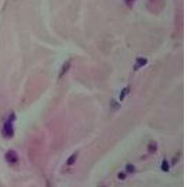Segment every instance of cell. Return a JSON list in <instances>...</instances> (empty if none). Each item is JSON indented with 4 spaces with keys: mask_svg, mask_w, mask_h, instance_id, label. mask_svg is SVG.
<instances>
[{
    "mask_svg": "<svg viewBox=\"0 0 187 187\" xmlns=\"http://www.w3.org/2000/svg\"><path fill=\"white\" fill-rule=\"evenodd\" d=\"M5 159L7 162H9V163H14V162L18 160V155H17V153L14 151L11 150V151H8L6 153Z\"/></svg>",
    "mask_w": 187,
    "mask_h": 187,
    "instance_id": "6da1fadb",
    "label": "cell"
},
{
    "mask_svg": "<svg viewBox=\"0 0 187 187\" xmlns=\"http://www.w3.org/2000/svg\"><path fill=\"white\" fill-rule=\"evenodd\" d=\"M3 134L5 135L7 137H11L13 136L14 134V130H13V125H11V122H7L4 124V127H3Z\"/></svg>",
    "mask_w": 187,
    "mask_h": 187,
    "instance_id": "7a4b0ae2",
    "label": "cell"
},
{
    "mask_svg": "<svg viewBox=\"0 0 187 187\" xmlns=\"http://www.w3.org/2000/svg\"><path fill=\"white\" fill-rule=\"evenodd\" d=\"M146 64H147V59H146V58H138L135 67L140 68V67H143V65H145Z\"/></svg>",
    "mask_w": 187,
    "mask_h": 187,
    "instance_id": "3957f363",
    "label": "cell"
},
{
    "mask_svg": "<svg viewBox=\"0 0 187 187\" xmlns=\"http://www.w3.org/2000/svg\"><path fill=\"white\" fill-rule=\"evenodd\" d=\"M69 65H70V62H65L64 65H63V69H62L61 73H60V76H63V75L65 74V72H66L67 70H68V68H69Z\"/></svg>",
    "mask_w": 187,
    "mask_h": 187,
    "instance_id": "277c9868",
    "label": "cell"
},
{
    "mask_svg": "<svg viewBox=\"0 0 187 187\" xmlns=\"http://www.w3.org/2000/svg\"><path fill=\"white\" fill-rule=\"evenodd\" d=\"M76 155H71V156L69 157L68 159H67V161H66V164L67 165H72L74 164V162L76 161Z\"/></svg>",
    "mask_w": 187,
    "mask_h": 187,
    "instance_id": "5b68a950",
    "label": "cell"
},
{
    "mask_svg": "<svg viewBox=\"0 0 187 187\" xmlns=\"http://www.w3.org/2000/svg\"><path fill=\"white\" fill-rule=\"evenodd\" d=\"M161 169H162V171H163V172H167V171H169L170 167H169V163H167L166 160H163V161H162Z\"/></svg>",
    "mask_w": 187,
    "mask_h": 187,
    "instance_id": "8992f818",
    "label": "cell"
},
{
    "mask_svg": "<svg viewBox=\"0 0 187 187\" xmlns=\"http://www.w3.org/2000/svg\"><path fill=\"white\" fill-rule=\"evenodd\" d=\"M126 169H127V172H129V173H132V172L135 171V166L132 165V164H128V165L126 166Z\"/></svg>",
    "mask_w": 187,
    "mask_h": 187,
    "instance_id": "52a82bcc",
    "label": "cell"
},
{
    "mask_svg": "<svg viewBox=\"0 0 187 187\" xmlns=\"http://www.w3.org/2000/svg\"><path fill=\"white\" fill-rule=\"evenodd\" d=\"M118 177H119V179H121V180H123V179H125V175L123 174V173H120L118 175Z\"/></svg>",
    "mask_w": 187,
    "mask_h": 187,
    "instance_id": "ba28073f",
    "label": "cell"
}]
</instances>
